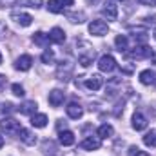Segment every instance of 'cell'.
Returning <instances> with one entry per match:
<instances>
[{
	"label": "cell",
	"mask_w": 156,
	"mask_h": 156,
	"mask_svg": "<svg viewBox=\"0 0 156 156\" xmlns=\"http://www.w3.org/2000/svg\"><path fill=\"white\" fill-rule=\"evenodd\" d=\"M149 56H153V49L147 45H136L133 51H125V58L142 60V58H149Z\"/></svg>",
	"instance_id": "6da1fadb"
},
{
	"label": "cell",
	"mask_w": 156,
	"mask_h": 156,
	"mask_svg": "<svg viewBox=\"0 0 156 156\" xmlns=\"http://www.w3.org/2000/svg\"><path fill=\"white\" fill-rule=\"evenodd\" d=\"M0 129L7 134H18L22 127H20V122H16L13 118H5V120L0 122Z\"/></svg>",
	"instance_id": "7a4b0ae2"
},
{
	"label": "cell",
	"mask_w": 156,
	"mask_h": 156,
	"mask_svg": "<svg viewBox=\"0 0 156 156\" xmlns=\"http://www.w3.org/2000/svg\"><path fill=\"white\" fill-rule=\"evenodd\" d=\"M98 69L102 73H111L116 69V60L111 56V55H104L100 60H98Z\"/></svg>",
	"instance_id": "3957f363"
},
{
	"label": "cell",
	"mask_w": 156,
	"mask_h": 156,
	"mask_svg": "<svg viewBox=\"0 0 156 156\" xmlns=\"http://www.w3.org/2000/svg\"><path fill=\"white\" fill-rule=\"evenodd\" d=\"M107 29H109V26L104 20H93L89 24V33L91 35H96V37H104L107 33Z\"/></svg>",
	"instance_id": "277c9868"
},
{
	"label": "cell",
	"mask_w": 156,
	"mask_h": 156,
	"mask_svg": "<svg viewBox=\"0 0 156 156\" xmlns=\"http://www.w3.org/2000/svg\"><path fill=\"white\" fill-rule=\"evenodd\" d=\"M102 138H94V136H87L82 144H80V147L82 149H85V151H96V149H100V145H102V142H100Z\"/></svg>",
	"instance_id": "5b68a950"
},
{
	"label": "cell",
	"mask_w": 156,
	"mask_h": 156,
	"mask_svg": "<svg viewBox=\"0 0 156 156\" xmlns=\"http://www.w3.org/2000/svg\"><path fill=\"white\" fill-rule=\"evenodd\" d=\"M102 15H104L107 20H116L118 18V5H115L113 2L104 4V7H102Z\"/></svg>",
	"instance_id": "8992f818"
},
{
	"label": "cell",
	"mask_w": 156,
	"mask_h": 156,
	"mask_svg": "<svg viewBox=\"0 0 156 156\" xmlns=\"http://www.w3.org/2000/svg\"><path fill=\"white\" fill-rule=\"evenodd\" d=\"M64 98H66V93L60 91V89H53V91L49 93V104H51L53 107L62 105V104H64Z\"/></svg>",
	"instance_id": "52a82bcc"
},
{
	"label": "cell",
	"mask_w": 156,
	"mask_h": 156,
	"mask_svg": "<svg viewBox=\"0 0 156 156\" xmlns=\"http://www.w3.org/2000/svg\"><path fill=\"white\" fill-rule=\"evenodd\" d=\"M102 85H104V78L100 75L87 76V80H85V87L91 89V91H98V89H102Z\"/></svg>",
	"instance_id": "ba28073f"
},
{
	"label": "cell",
	"mask_w": 156,
	"mask_h": 156,
	"mask_svg": "<svg viewBox=\"0 0 156 156\" xmlns=\"http://www.w3.org/2000/svg\"><path fill=\"white\" fill-rule=\"evenodd\" d=\"M66 113H67V116H69V118L78 120V118H82V115H83V109H82V105H80V104L71 102V104L66 107Z\"/></svg>",
	"instance_id": "9c48e42d"
},
{
	"label": "cell",
	"mask_w": 156,
	"mask_h": 156,
	"mask_svg": "<svg viewBox=\"0 0 156 156\" xmlns=\"http://www.w3.org/2000/svg\"><path fill=\"white\" fill-rule=\"evenodd\" d=\"M31 66H33V58H31L29 55H22V56L16 60V64H15V67H16L18 71H29Z\"/></svg>",
	"instance_id": "30bf717a"
},
{
	"label": "cell",
	"mask_w": 156,
	"mask_h": 156,
	"mask_svg": "<svg viewBox=\"0 0 156 156\" xmlns=\"http://www.w3.org/2000/svg\"><path fill=\"white\" fill-rule=\"evenodd\" d=\"M47 37H49V42H53V44H64L66 42V33L60 27H53Z\"/></svg>",
	"instance_id": "8fae6325"
},
{
	"label": "cell",
	"mask_w": 156,
	"mask_h": 156,
	"mask_svg": "<svg viewBox=\"0 0 156 156\" xmlns=\"http://www.w3.org/2000/svg\"><path fill=\"white\" fill-rule=\"evenodd\" d=\"M37 102L35 100H27V102H24L20 107H18V111L22 113V115H27V116H33L35 115V111H37Z\"/></svg>",
	"instance_id": "7c38bea8"
},
{
	"label": "cell",
	"mask_w": 156,
	"mask_h": 156,
	"mask_svg": "<svg viewBox=\"0 0 156 156\" xmlns=\"http://www.w3.org/2000/svg\"><path fill=\"white\" fill-rule=\"evenodd\" d=\"M18 136H20V140H22L26 145H35V144H37V136H35L31 131H27V129H20Z\"/></svg>",
	"instance_id": "4fadbf2b"
},
{
	"label": "cell",
	"mask_w": 156,
	"mask_h": 156,
	"mask_svg": "<svg viewBox=\"0 0 156 156\" xmlns=\"http://www.w3.org/2000/svg\"><path fill=\"white\" fill-rule=\"evenodd\" d=\"M133 127H134L136 131H144V129L147 127V120H145V116H144L142 113H134V115H133Z\"/></svg>",
	"instance_id": "5bb4252c"
},
{
	"label": "cell",
	"mask_w": 156,
	"mask_h": 156,
	"mask_svg": "<svg viewBox=\"0 0 156 156\" xmlns=\"http://www.w3.org/2000/svg\"><path fill=\"white\" fill-rule=\"evenodd\" d=\"M58 140H60V144H62V145L69 147V145H73V144H75V134H73L71 131H60Z\"/></svg>",
	"instance_id": "9a60e30c"
},
{
	"label": "cell",
	"mask_w": 156,
	"mask_h": 156,
	"mask_svg": "<svg viewBox=\"0 0 156 156\" xmlns=\"http://www.w3.org/2000/svg\"><path fill=\"white\" fill-rule=\"evenodd\" d=\"M138 78H140V82H142L144 85H151V83H154L156 82V75H154V71H151V69L142 71Z\"/></svg>",
	"instance_id": "2e32d148"
},
{
	"label": "cell",
	"mask_w": 156,
	"mask_h": 156,
	"mask_svg": "<svg viewBox=\"0 0 156 156\" xmlns=\"http://www.w3.org/2000/svg\"><path fill=\"white\" fill-rule=\"evenodd\" d=\"M13 18H15L16 24H20L22 27H27V26H31V22H33V16H31V15H26V13H15Z\"/></svg>",
	"instance_id": "e0dca14e"
},
{
	"label": "cell",
	"mask_w": 156,
	"mask_h": 156,
	"mask_svg": "<svg viewBox=\"0 0 156 156\" xmlns=\"http://www.w3.org/2000/svg\"><path fill=\"white\" fill-rule=\"evenodd\" d=\"M31 125L37 129H44L47 125V116L45 115H33L31 116Z\"/></svg>",
	"instance_id": "ac0fdd59"
},
{
	"label": "cell",
	"mask_w": 156,
	"mask_h": 156,
	"mask_svg": "<svg viewBox=\"0 0 156 156\" xmlns=\"http://www.w3.org/2000/svg\"><path fill=\"white\" fill-rule=\"evenodd\" d=\"M113 133H115V129H113V125H109V123H104V125L98 127V138H111Z\"/></svg>",
	"instance_id": "d6986e66"
},
{
	"label": "cell",
	"mask_w": 156,
	"mask_h": 156,
	"mask_svg": "<svg viewBox=\"0 0 156 156\" xmlns=\"http://www.w3.org/2000/svg\"><path fill=\"white\" fill-rule=\"evenodd\" d=\"M47 9H49V13L60 15V13L64 11V4H62L60 0H49V2H47Z\"/></svg>",
	"instance_id": "ffe728a7"
},
{
	"label": "cell",
	"mask_w": 156,
	"mask_h": 156,
	"mask_svg": "<svg viewBox=\"0 0 156 156\" xmlns=\"http://www.w3.org/2000/svg\"><path fill=\"white\" fill-rule=\"evenodd\" d=\"M33 42H35L37 45H40V47H44V45H47V44H49V37H47V35H44L42 31H38V33H35V35H33Z\"/></svg>",
	"instance_id": "44dd1931"
},
{
	"label": "cell",
	"mask_w": 156,
	"mask_h": 156,
	"mask_svg": "<svg viewBox=\"0 0 156 156\" xmlns=\"http://www.w3.org/2000/svg\"><path fill=\"white\" fill-rule=\"evenodd\" d=\"M115 44H116V47H118V51H127L129 47H127V37H123V35H118L116 38H115Z\"/></svg>",
	"instance_id": "7402d4cb"
},
{
	"label": "cell",
	"mask_w": 156,
	"mask_h": 156,
	"mask_svg": "<svg viewBox=\"0 0 156 156\" xmlns=\"http://www.w3.org/2000/svg\"><path fill=\"white\" fill-rule=\"evenodd\" d=\"M144 144H145L147 147H156V133L154 131H151V133H147V134L144 136Z\"/></svg>",
	"instance_id": "603a6c76"
},
{
	"label": "cell",
	"mask_w": 156,
	"mask_h": 156,
	"mask_svg": "<svg viewBox=\"0 0 156 156\" xmlns=\"http://www.w3.org/2000/svg\"><path fill=\"white\" fill-rule=\"evenodd\" d=\"M93 58H94V51H93V53H89V55H80L78 62H80L83 67H87V66H91V64H93Z\"/></svg>",
	"instance_id": "cb8c5ba5"
},
{
	"label": "cell",
	"mask_w": 156,
	"mask_h": 156,
	"mask_svg": "<svg viewBox=\"0 0 156 156\" xmlns=\"http://www.w3.org/2000/svg\"><path fill=\"white\" fill-rule=\"evenodd\" d=\"M53 58H55V55H53V51H44V55H42V62L44 64H51L53 62Z\"/></svg>",
	"instance_id": "d4e9b609"
},
{
	"label": "cell",
	"mask_w": 156,
	"mask_h": 156,
	"mask_svg": "<svg viewBox=\"0 0 156 156\" xmlns=\"http://www.w3.org/2000/svg\"><path fill=\"white\" fill-rule=\"evenodd\" d=\"M11 89H13V94H15V96H24V94H26V93H24V87H22L20 83H13Z\"/></svg>",
	"instance_id": "484cf974"
},
{
	"label": "cell",
	"mask_w": 156,
	"mask_h": 156,
	"mask_svg": "<svg viewBox=\"0 0 156 156\" xmlns=\"http://www.w3.org/2000/svg\"><path fill=\"white\" fill-rule=\"evenodd\" d=\"M138 2L144 5H156V0H138Z\"/></svg>",
	"instance_id": "4316f807"
},
{
	"label": "cell",
	"mask_w": 156,
	"mask_h": 156,
	"mask_svg": "<svg viewBox=\"0 0 156 156\" xmlns=\"http://www.w3.org/2000/svg\"><path fill=\"white\" fill-rule=\"evenodd\" d=\"M5 82H7V80H5V76H4V75H0V91L5 87Z\"/></svg>",
	"instance_id": "83f0119b"
},
{
	"label": "cell",
	"mask_w": 156,
	"mask_h": 156,
	"mask_svg": "<svg viewBox=\"0 0 156 156\" xmlns=\"http://www.w3.org/2000/svg\"><path fill=\"white\" fill-rule=\"evenodd\" d=\"M60 2H62L64 5H73V2H75V0H60Z\"/></svg>",
	"instance_id": "f1b7e54d"
},
{
	"label": "cell",
	"mask_w": 156,
	"mask_h": 156,
	"mask_svg": "<svg viewBox=\"0 0 156 156\" xmlns=\"http://www.w3.org/2000/svg\"><path fill=\"white\" fill-rule=\"evenodd\" d=\"M136 156H149V154H147V153H144V151H138V153H136Z\"/></svg>",
	"instance_id": "f546056e"
},
{
	"label": "cell",
	"mask_w": 156,
	"mask_h": 156,
	"mask_svg": "<svg viewBox=\"0 0 156 156\" xmlns=\"http://www.w3.org/2000/svg\"><path fill=\"white\" fill-rule=\"evenodd\" d=\"M2 147H4V136L0 134V149H2Z\"/></svg>",
	"instance_id": "4dcf8cb0"
},
{
	"label": "cell",
	"mask_w": 156,
	"mask_h": 156,
	"mask_svg": "<svg viewBox=\"0 0 156 156\" xmlns=\"http://www.w3.org/2000/svg\"><path fill=\"white\" fill-rule=\"evenodd\" d=\"M0 64H2V55H0Z\"/></svg>",
	"instance_id": "1f68e13d"
},
{
	"label": "cell",
	"mask_w": 156,
	"mask_h": 156,
	"mask_svg": "<svg viewBox=\"0 0 156 156\" xmlns=\"http://www.w3.org/2000/svg\"><path fill=\"white\" fill-rule=\"evenodd\" d=\"M154 38H156V29H154Z\"/></svg>",
	"instance_id": "d6a6232c"
},
{
	"label": "cell",
	"mask_w": 156,
	"mask_h": 156,
	"mask_svg": "<svg viewBox=\"0 0 156 156\" xmlns=\"http://www.w3.org/2000/svg\"><path fill=\"white\" fill-rule=\"evenodd\" d=\"M118 2H122V0H118Z\"/></svg>",
	"instance_id": "836d02e7"
}]
</instances>
